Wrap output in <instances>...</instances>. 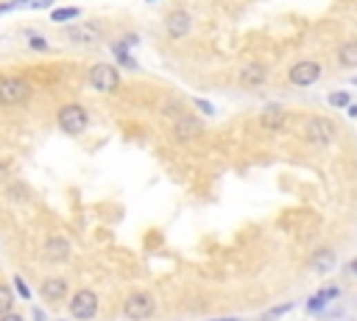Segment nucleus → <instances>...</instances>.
Returning a JSON list of instances; mask_svg holds the SVG:
<instances>
[{
  "label": "nucleus",
  "mask_w": 357,
  "mask_h": 321,
  "mask_svg": "<svg viewBox=\"0 0 357 321\" xmlns=\"http://www.w3.org/2000/svg\"><path fill=\"white\" fill-rule=\"evenodd\" d=\"M59 126H61V132H67V135H81L84 128L90 126V115H87V109L81 104H67L59 112Z\"/></svg>",
  "instance_id": "nucleus-1"
},
{
  "label": "nucleus",
  "mask_w": 357,
  "mask_h": 321,
  "mask_svg": "<svg viewBox=\"0 0 357 321\" xmlns=\"http://www.w3.org/2000/svg\"><path fill=\"white\" fill-rule=\"evenodd\" d=\"M31 95V87L23 79H0V104L3 106H20Z\"/></svg>",
  "instance_id": "nucleus-2"
},
{
  "label": "nucleus",
  "mask_w": 357,
  "mask_h": 321,
  "mask_svg": "<svg viewBox=\"0 0 357 321\" xmlns=\"http://www.w3.org/2000/svg\"><path fill=\"white\" fill-rule=\"evenodd\" d=\"M90 84H93L98 93H115L117 84H120V73L112 68V64H106V61L93 64V70H90Z\"/></svg>",
  "instance_id": "nucleus-3"
},
{
  "label": "nucleus",
  "mask_w": 357,
  "mask_h": 321,
  "mask_svg": "<svg viewBox=\"0 0 357 321\" xmlns=\"http://www.w3.org/2000/svg\"><path fill=\"white\" fill-rule=\"evenodd\" d=\"M305 135H307V140H310L313 146L324 148V146H329L332 137H335V123L327 120V117H313V120H307V126H305Z\"/></svg>",
  "instance_id": "nucleus-4"
},
{
  "label": "nucleus",
  "mask_w": 357,
  "mask_h": 321,
  "mask_svg": "<svg viewBox=\"0 0 357 321\" xmlns=\"http://www.w3.org/2000/svg\"><path fill=\"white\" fill-rule=\"evenodd\" d=\"M98 313V296L93 291H79L73 299H70V315L79 318V321H90Z\"/></svg>",
  "instance_id": "nucleus-5"
},
{
  "label": "nucleus",
  "mask_w": 357,
  "mask_h": 321,
  "mask_svg": "<svg viewBox=\"0 0 357 321\" xmlns=\"http://www.w3.org/2000/svg\"><path fill=\"white\" fill-rule=\"evenodd\" d=\"M123 313H126V318H131V321H142V318H148V315L154 313V299H151L148 293L137 291V293H131V296L126 299Z\"/></svg>",
  "instance_id": "nucleus-6"
},
{
  "label": "nucleus",
  "mask_w": 357,
  "mask_h": 321,
  "mask_svg": "<svg viewBox=\"0 0 357 321\" xmlns=\"http://www.w3.org/2000/svg\"><path fill=\"white\" fill-rule=\"evenodd\" d=\"M318 76H321V64L305 59V61H296V64H293L288 79H291V84H296V87H310L313 81H318Z\"/></svg>",
  "instance_id": "nucleus-7"
},
{
  "label": "nucleus",
  "mask_w": 357,
  "mask_h": 321,
  "mask_svg": "<svg viewBox=\"0 0 357 321\" xmlns=\"http://www.w3.org/2000/svg\"><path fill=\"white\" fill-rule=\"evenodd\" d=\"M201 132H204V123L198 117H193V115H182V117L173 120V137L182 140V143L201 137Z\"/></svg>",
  "instance_id": "nucleus-8"
},
{
  "label": "nucleus",
  "mask_w": 357,
  "mask_h": 321,
  "mask_svg": "<svg viewBox=\"0 0 357 321\" xmlns=\"http://www.w3.org/2000/svg\"><path fill=\"white\" fill-rule=\"evenodd\" d=\"M190 26H193V23H190V14H187V12H182V9H179V12H171V14H168V23H165V28H168V37H171V39H182V37H187V34H190Z\"/></svg>",
  "instance_id": "nucleus-9"
},
{
  "label": "nucleus",
  "mask_w": 357,
  "mask_h": 321,
  "mask_svg": "<svg viewBox=\"0 0 357 321\" xmlns=\"http://www.w3.org/2000/svg\"><path fill=\"white\" fill-rule=\"evenodd\" d=\"M45 257H48L50 263H67V257H70V243H67V237H59V235L48 237V240H45Z\"/></svg>",
  "instance_id": "nucleus-10"
},
{
  "label": "nucleus",
  "mask_w": 357,
  "mask_h": 321,
  "mask_svg": "<svg viewBox=\"0 0 357 321\" xmlns=\"http://www.w3.org/2000/svg\"><path fill=\"white\" fill-rule=\"evenodd\" d=\"M260 123H262L265 128H271V132H279V128L288 123V112H284L279 104H271V106L260 115Z\"/></svg>",
  "instance_id": "nucleus-11"
},
{
  "label": "nucleus",
  "mask_w": 357,
  "mask_h": 321,
  "mask_svg": "<svg viewBox=\"0 0 357 321\" xmlns=\"http://www.w3.org/2000/svg\"><path fill=\"white\" fill-rule=\"evenodd\" d=\"M39 293H42V299H48V302H59V299L67 296V280H61V277H48V280L42 282Z\"/></svg>",
  "instance_id": "nucleus-12"
},
{
  "label": "nucleus",
  "mask_w": 357,
  "mask_h": 321,
  "mask_svg": "<svg viewBox=\"0 0 357 321\" xmlns=\"http://www.w3.org/2000/svg\"><path fill=\"white\" fill-rule=\"evenodd\" d=\"M335 263H338V257H335L332 249H318L313 254V260H310V266H313L316 274H329L335 269Z\"/></svg>",
  "instance_id": "nucleus-13"
},
{
  "label": "nucleus",
  "mask_w": 357,
  "mask_h": 321,
  "mask_svg": "<svg viewBox=\"0 0 357 321\" xmlns=\"http://www.w3.org/2000/svg\"><path fill=\"white\" fill-rule=\"evenodd\" d=\"M265 68H262V64L260 61H251V64H246V68L240 70V84L243 87H260L262 81H265Z\"/></svg>",
  "instance_id": "nucleus-14"
},
{
  "label": "nucleus",
  "mask_w": 357,
  "mask_h": 321,
  "mask_svg": "<svg viewBox=\"0 0 357 321\" xmlns=\"http://www.w3.org/2000/svg\"><path fill=\"white\" fill-rule=\"evenodd\" d=\"M67 37L79 45H93V42H98L101 31H98V26H79V28H70Z\"/></svg>",
  "instance_id": "nucleus-15"
},
{
  "label": "nucleus",
  "mask_w": 357,
  "mask_h": 321,
  "mask_svg": "<svg viewBox=\"0 0 357 321\" xmlns=\"http://www.w3.org/2000/svg\"><path fill=\"white\" fill-rule=\"evenodd\" d=\"M340 296V291L338 288H324L321 293H316L310 302H307V313H321L324 310V304L329 302V299H338Z\"/></svg>",
  "instance_id": "nucleus-16"
},
{
  "label": "nucleus",
  "mask_w": 357,
  "mask_h": 321,
  "mask_svg": "<svg viewBox=\"0 0 357 321\" xmlns=\"http://www.w3.org/2000/svg\"><path fill=\"white\" fill-rule=\"evenodd\" d=\"M338 59H340L343 68H357V42H346V45L340 48Z\"/></svg>",
  "instance_id": "nucleus-17"
},
{
  "label": "nucleus",
  "mask_w": 357,
  "mask_h": 321,
  "mask_svg": "<svg viewBox=\"0 0 357 321\" xmlns=\"http://www.w3.org/2000/svg\"><path fill=\"white\" fill-rule=\"evenodd\" d=\"M12 304H15V293L6 285H0V315H9Z\"/></svg>",
  "instance_id": "nucleus-18"
},
{
  "label": "nucleus",
  "mask_w": 357,
  "mask_h": 321,
  "mask_svg": "<svg viewBox=\"0 0 357 321\" xmlns=\"http://www.w3.org/2000/svg\"><path fill=\"white\" fill-rule=\"evenodd\" d=\"M81 12L76 9V6H67V9H56L53 14H50V20L53 23H67V20H73V17H79Z\"/></svg>",
  "instance_id": "nucleus-19"
},
{
  "label": "nucleus",
  "mask_w": 357,
  "mask_h": 321,
  "mask_svg": "<svg viewBox=\"0 0 357 321\" xmlns=\"http://www.w3.org/2000/svg\"><path fill=\"white\" fill-rule=\"evenodd\" d=\"M17 6H28V9H45L50 6V0H12L9 9H17Z\"/></svg>",
  "instance_id": "nucleus-20"
},
{
  "label": "nucleus",
  "mask_w": 357,
  "mask_h": 321,
  "mask_svg": "<svg viewBox=\"0 0 357 321\" xmlns=\"http://www.w3.org/2000/svg\"><path fill=\"white\" fill-rule=\"evenodd\" d=\"M162 112H165V115H176V117H182V115H184V104H182V101H168V104L162 106Z\"/></svg>",
  "instance_id": "nucleus-21"
},
{
  "label": "nucleus",
  "mask_w": 357,
  "mask_h": 321,
  "mask_svg": "<svg viewBox=\"0 0 357 321\" xmlns=\"http://www.w3.org/2000/svg\"><path fill=\"white\" fill-rule=\"evenodd\" d=\"M329 104L332 106H346L349 104V93H332L329 95Z\"/></svg>",
  "instance_id": "nucleus-22"
},
{
  "label": "nucleus",
  "mask_w": 357,
  "mask_h": 321,
  "mask_svg": "<svg viewBox=\"0 0 357 321\" xmlns=\"http://www.w3.org/2000/svg\"><path fill=\"white\" fill-rule=\"evenodd\" d=\"M15 285H17V293H20L23 299H28V296H31V291H28V285L23 282V277H17V280H15Z\"/></svg>",
  "instance_id": "nucleus-23"
},
{
  "label": "nucleus",
  "mask_w": 357,
  "mask_h": 321,
  "mask_svg": "<svg viewBox=\"0 0 357 321\" xmlns=\"http://www.w3.org/2000/svg\"><path fill=\"white\" fill-rule=\"evenodd\" d=\"M26 199V187L23 184H17V187H9V199Z\"/></svg>",
  "instance_id": "nucleus-24"
},
{
  "label": "nucleus",
  "mask_w": 357,
  "mask_h": 321,
  "mask_svg": "<svg viewBox=\"0 0 357 321\" xmlns=\"http://www.w3.org/2000/svg\"><path fill=\"white\" fill-rule=\"evenodd\" d=\"M31 48H39V50H42V48H48V45H45V39H39V37H31Z\"/></svg>",
  "instance_id": "nucleus-25"
},
{
  "label": "nucleus",
  "mask_w": 357,
  "mask_h": 321,
  "mask_svg": "<svg viewBox=\"0 0 357 321\" xmlns=\"http://www.w3.org/2000/svg\"><path fill=\"white\" fill-rule=\"evenodd\" d=\"M0 321H23V315H17V313H9V315H0Z\"/></svg>",
  "instance_id": "nucleus-26"
},
{
  "label": "nucleus",
  "mask_w": 357,
  "mask_h": 321,
  "mask_svg": "<svg viewBox=\"0 0 357 321\" xmlns=\"http://www.w3.org/2000/svg\"><path fill=\"white\" fill-rule=\"evenodd\" d=\"M6 173H9V165H6V162H0V182L6 179Z\"/></svg>",
  "instance_id": "nucleus-27"
},
{
  "label": "nucleus",
  "mask_w": 357,
  "mask_h": 321,
  "mask_svg": "<svg viewBox=\"0 0 357 321\" xmlns=\"http://www.w3.org/2000/svg\"><path fill=\"white\" fill-rule=\"evenodd\" d=\"M198 106H201V109H204V112H206V115H212V106H209V104H206V101H198Z\"/></svg>",
  "instance_id": "nucleus-28"
},
{
  "label": "nucleus",
  "mask_w": 357,
  "mask_h": 321,
  "mask_svg": "<svg viewBox=\"0 0 357 321\" xmlns=\"http://www.w3.org/2000/svg\"><path fill=\"white\" fill-rule=\"evenodd\" d=\"M349 271H351V274H357V260H354V263L349 266Z\"/></svg>",
  "instance_id": "nucleus-29"
},
{
  "label": "nucleus",
  "mask_w": 357,
  "mask_h": 321,
  "mask_svg": "<svg viewBox=\"0 0 357 321\" xmlns=\"http://www.w3.org/2000/svg\"><path fill=\"white\" fill-rule=\"evenodd\" d=\"M212 321H240V318H212Z\"/></svg>",
  "instance_id": "nucleus-30"
}]
</instances>
